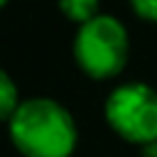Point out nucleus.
<instances>
[{"label": "nucleus", "instance_id": "nucleus-1", "mask_svg": "<svg viewBox=\"0 0 157 157\" xmlns=\"http://www.w3.org/2000/svg\"><path fill=\"white\" fill-rule=\"evenodd\" d=\"M7 123L10 140L22 157H71L76 147V123L52 98L22 101Z\"/></svg>", "mask_w": 157, "mask_h": 157}, {"label": "nucleus", "instance_id": "nucleus-2", "mask_svg": "<svg viewBox=\"0 0 157 157\" xmlns=\"http://www.w3.org/2000/svg\"><path fill=\"white\" fill-rule=\"evenodd\" d=\"M128 32L110 15H96L83 22L74 37V59L78 69L91 78H113L128 61Z\"/></svg>", "mask_w": 157, "mask_h": 157}, {"label": "nucleus", "instance_id": "nucleus-3", "mask_svg": "<svg viewBox=\"0 0 157 157\" xmlns=\"http://www.w3.org/2000/svg\"><path fill=\"white\" fill-rule=\"evenodd\" d=\"M105 123L132 145L157 140V91L147 83H123L105 98Z\"/></svg>", "mask_w": 157, "mask_h": 157}, {"label": "nucleus", "instance_id": "nucleus-4", "mask_svg": "<svg viewBox=\"0 0 157 157\" xmlns=\"http://www.w3.org/2000/svg\"><path fill=\"white\" fill-rule=\"evenodd\" d=\"M56 2H59L61 15L78 25H83L98 15V0H56Z\"/></svg>", "mask_w": 157, "mask_h": 157}, {"label": "nucleus", "instance_id": "nucleus-5", "mask_svg": "<svg viewBox=\"0 0 157 157\" xmlns=\"http://www.w3.org/2000/svg\"><path fill=\"white\" fill-rule=\"evenodd\" d=\"M20 103H22V101H20V96H17L15 81L10 78L7 71L0 69V120H10Z\"/></svg>", "mask_w": 157, "mask_h": 157}, {"label": "nucleus", "instance_id": "nucleus-6", "mask_svg": "<svg viewBox=\"0 0 157 157\" xmlns=\"http://www.w3.org/2000/svg\"><path fill=\"white\" fill-rule=\"evenodd\" d=\"M130 7L137 17L147 22H157V0H130Z\"/></svg>", "mask_w": 157, "mask_h": 157}, {"label": "nucleus", "instance_id": "nucleus-7", "mask_svg": "<svg viewBox=\"0 0 157 157\" xmlns=\"http://www.w3.org/2000/svg\"><path fill=\"white\" fill-rule=\"evenodd\" d=\"M142 157H157V140L142 145Z\"/></svg>", "mask_w": 157, "mask_h": 157}, {"label": "nucleus", "instance_id": "nucleus-8", "mask_svg": "<svg viewBox=\"0 0 157 157\" xmlns=\"http://www.w3.org/2000/svg\"><path fill=\"white\" fill-rule=\"evenodd\" d=\"M5 5H7V0H0V7H5Z\"/></svg>", "mask_w": 157, "mask_h": 157}]
</instances>
